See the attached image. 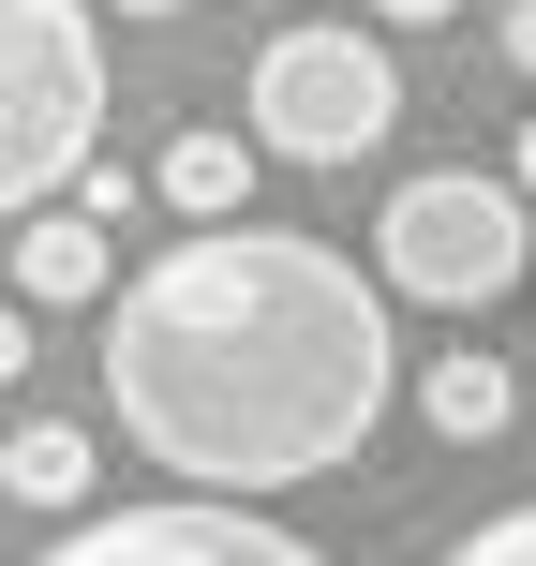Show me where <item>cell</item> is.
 <instances>
[{
	"label": "cell",
	"mask_w": 536,
	"mask_h": 566,
	"mask_svg": "<svg viewBox=\"0 0 536 566\" xmlns=\"http://www.w3.org/2000/svg\"><path fill=\"white\" fill-rule=\"evenodd\" d=\"M388 402H402L388 283L343 254V239H298V224L179 239L105 313V418H119V448L149 478L209 492V507L343 478Z\"/></svg>",
	"instance_id": "cell-1"
},
{
	"label": "cell",
	"mask_w": 536,
	"mask_h": 566,
	"mask_svg": "<svg viewBox=\"0 0 536 566\" xmlns=\"http://www.w3.org/2000/svg\"><path fill=\"white\" fill-rule=\"evenodd\" d=\"M105 135V15L90 0H0V209H75Z\"/></svg>",
	"instance_id": "cell-2"
},
{
	"label": "cell",
	"mask_w": 536,
	"mask_h": 566,
	"mask_svg": "<svg viewBox=\"0 0 536 566\" xmlns=\"http://www.w3.org/2000/svg\"><path fill=\"white\" fill-rule=\"evenodd\" d=\"M522 269H536V195L522 179L432 165L372 209V283L418 298V313H492V298H522Z\"/></svg>",
	"instance_id": "cell-3"
},
{
	"label": "cell",
	"mask_w": 536,
	"mask_h": 566,
	"mask_svg": "<svg viewBox=\"0 0 536 566\" xmlns=\"http://www.w3.org/2000/svg\"><path fill=\"white\" fill-rule=\"evenodd\" d=\"M239 119H254V149H283V165H372V149L402 135V60L372 45V30H343V15L269 30Z\"/></svg>",
	"instance_id": "cell-4"
},
{
	"label": "cell",
	"mask_w": 536,
	"mask_h": 566,
	"mask_svg": "<svg viewBox=\"0 0 536 566\" xmlns=\"http://www.w3.org/2000/svg\"><path fill=\"white\" fill-rule=\"evenodd\" d=\"M30 566H328L298 522L269 507H209V492H165V507H119V522H60Z\"/></svg>",
	"instance_id": "cell-5"
},
{
	"label": "cell",
	"mask_w": 536,
	"mask_h": 566,
	"mask_svg": "<svg viewBox=\"0 0 536 566\" xmlns=\"http://www.w3.org/2000/svg\"><path fill=\"white\" fill-rule=\"evenodd\" d=\"M0 254H15V313H75V298L119 313V224H90V209H30Z\"/></svg>",
	"instance_id": "cell-6"
},
{
	"label": "cell",
	"mask_w": 536,
	"mask_h": 566,
	"mask_svg": "<svg viewBox=\"0 0 536 566\" xmlns=\"http://www.w3.org/2000/svg\"><path fill=\"white\" fill-rule=\"evenodd\" d=\"M254 165H269L254 135H224V119H195V135H165V165H149V195L179 209V239H224V224H254Z\"/></svg>",
	"instance_id": "cell-7"
},
{
	"label": "cell",
	"mask_w": 536,
	"mask_h": 566,
	"mask_svg": "<svg viewBox=\"0 0 536 566\" xmlns=\"http://www.w3.org/2000/svg\"><path fill=\"white\" fill-rule=\"evenodd\" d=\"M418 418L448 432V448H492V432L522 418V388H507V358H477V343H448V358L418 373Z\"/></svg>",
	"instance_id": "cell-8"
},
{
	"label": "cell",
	"mask_w": 536,
	"mask_h": 566,
	"mask_svg": "<svg viewBox=\"0 0 536 566\" xmlns=\"http://www.w3.org/2000/svg\"><path fill=\"white\" fill-rule=\"evenodd\" d=\"M0 492L60 522V507H75V492H90V432H75V418H30L15 448H0Z\"/></svg>",
	"instance_id": "cell-9"
},
{
	"label": "cell",
	"mask_w": 536,
	"mask_h": 566,
	"mask_svg": "<svg viewBox=\"0 0 536 566\" xmlns=\"http://www.w3.org/2000/svg\"><path fill=\"white\" fill-rule=\"evenodd\" d=\"M432 566H536V507H507V522H477V537H448Z\"/></svg>",
	"instance_id": "cell-10"
},
{
	"label": "cell",
	"mask_w": 536,
	"mask_h": 566,
	"mask_svg": "<svg viewBox=\"0 0 536 566\" xmlns=\"http://www.w3.org/2000/svg\"><path fill=\"white\" fill-rule=\"evenodd\" d=\"M372 15H388V30H448L462 0H372Z\"/></svg>",
	"instance_id": "cell-11"
},
{
	"label": "cell",
	"mask_w": 536,
	"mask_h": 566,
	"mask_svg": "<svg viewBox=\"0 0 536 566\" xmlns=\"http://www.w3.org/2000/svg\"><path fill=\"white\" fill-rule=\"evenodd\" d=\"M507 60H522V75H536V0H507Z\"/></svg>",
	"instance_id": "cell-12"
},
{
	"label": "cell",
	"mask_w": 536,
	"mask_h": 566,
	"mask_svg": "<svg viewBox=\"0 0 536 566\" xmlns=\"http://www.w3.org/2000/svg\"><path fill=\"white\" fill-rule=\"evenodd\" d=\"M507 179H522V195H536V119H522V135H507Z\"/></svg>",
	"instance_id": "cell-13"
},
{
	"label": "cell",
	"mask_w": 536,
	"mask_h": 566,
	"mask_svg": "<svg viewBox=\"0 0 536 566\" xmlns=\"http://www.w3.org/2000/svg\"><path fill=\"white\" fill-rule=\"evenodd\" d=\"M105 15H179V0H105Z\"/></svg>",
	"instance_id": "cell-14"
}]
</instances>
